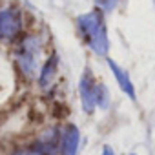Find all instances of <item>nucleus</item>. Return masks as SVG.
I'll list each match as a JSON object with an SVG mask.
<instances>
[{
  "label": "nucleus",
  "instance_id": "1",
  "mask_svg": "<svg viewBox=\"0 0 155 155\" xmlns=\"http://www.w3.org/2000/svg\"><path fill=\"white\" fill-rule=\"evenodd\" d=\"M79 24H81V29L84 31V37L90 44V48L97 53H106L108 49V38H106V33H104V26H102V20L99 18L97 13H90V15H84L79 18Z\"/></svg>",
  "mask_w": 155,
  "mask_h": 155
},
{
  "label": "nucleus",
  "instance_id": "2",
  "mask_svg": "<svg viewBox=\"0 0 155 155\" xmlns=\"http://www.w3.org/2000/svg\"><path fill=\"white\" fill-rule=\"evenodd\" d=\"M20 48L22 49L18 53V64L28 77H33L37 69V58H38V40L35 37H28Z\"/></svg>",
  "mask_w": 155,
  "mask_h": 155
},
{
  "label": "nucleus",
  "instance_id": "3",
  "mask_svg": "<svg viewBox=\"0 0 155 155\" xmlns=\"http://www.w3.org/2000/svg\"><path fill=\"white\" fill-rule=\"evenodd\" d=\"M22 22L17 11L13 9H4L0 11V38L4 40H11L20 33Z\"/></svg>",
  "mask_w": 155,
  "mask_h": 155
},
{
  "label": "nucleus",
  "instance_id": "4",
  "mask_svg": "<svg viewBox=\"0 0 155 155\" xmlns=\"http://www.w3.org/2000/svg\"><path fill=\"white\" fill-rule=\"evenodd\" d=\"M79 140H81L79 130H77V126L69 124L60 137V155H77Z\"/></svg>",
  "mask_w": 155,
  "mask_h": 155
},
{
  "label": "nucleus",
  "instance_id": "5",
  "mask_svg": "<svg viewBox=\"0 0 155 155\" xmlns=\"http://www.w3.org/2000/svg\"><path fill=\"white\" fill-rule=\"evenodd\" d=\"M95 90H97V84L93 82L91 75L86 73L81 81V99H82V106L88 113H91L95 110Z\"/></svg>",
  "mask_w": 155,
  "mask_h": 155
},
{
  "label": "nucleus",
  "instance_id": "6",
  "mask_svg": "<svg viewBox=\"0 0 155 155\" xmlns=\"http://www.w3.org/2000/svg\"><path fill=\"white\" fill-rule=\"evenodd\" d=\"M110 68H111V71L115 73V79L119 81V84H120V88L131 97V99H135V90H133V86H131V81L128 79V75L119 68V66H115V62H110Z\"/></svg>",
  "mask_w": 155,
  "mask_h": 155
},
{
  "label": "nucleus",
  "instance_id": "7",
  "mask_svg": "<svg viewBox=\"0 0 155 155\" xmlns=\"http://www.w3.org/2000/svg\"><path fill=\"white\" fill-rule=\"evenodd\" d=\"M55 71H57V58H49L44 64L42 73H40V86L42 88H48L51 84V81L55 79Z\"/></svg>",
  "mask_w": 155,
  "mask_h": 155
},
{
  "label": "nucleus",
  "instance_id": "8",
  "mask_svg": "<svg viewBox=\"0 0 155 155\" xmlns=\"http://www.w3.org/2000/svg\"><path fill=\"white\" fill-rule=\"evenodd\" d=\"M13 155H46L37 144L35 146H31V148H22V150H17V151H13Z\"/></svg>",
  "mask_w": 155,
  "mask_h": 155
},
{
  "label": "nucleus",
  "instance_id": "9",
  "mask_svg": "<svg viewBox=\"0 0 155 155\" xmlns=\"http://www.w3.org/2000/svg\"><path fill=\"white\" fill-rule=\"evenodd\" d=\"M115 2H117V0H99V4H101L104 9H111V8L115 6Z\"/></svg>",
  "mask_w": 155,
  "mask_h": 155
},
{
  "label": "nucleus",
  "instance_id": "10",
  "mask_svg": "<svg viewBox=\"0 0 155 155\" xmlns=\"http://www.w3.org/2000/svg\"><path fill=\"white\" fill-rule=\"evenodd\" d=\"M102 155H113V151H111V148H104V151H102Z\"/></svg>",
  "mask_w": 155,
  "mask_h": 155
}]
</instances>
